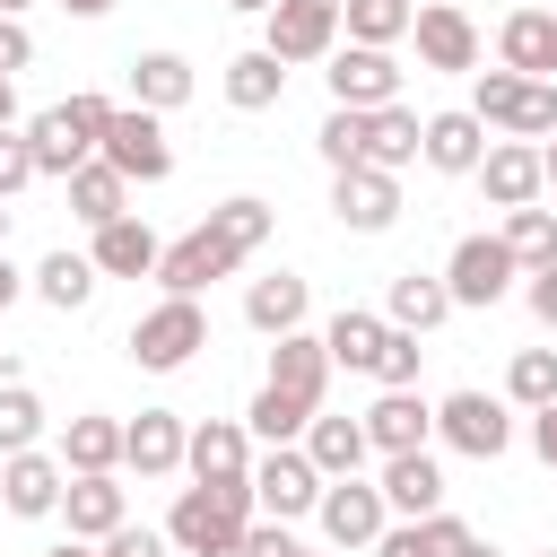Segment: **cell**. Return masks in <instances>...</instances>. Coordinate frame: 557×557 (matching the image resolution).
<instances>
[{
	"mask_svg": "<svg viewBox=\"0 0 557 557\" xmlns=\"http://www.w3.org/2000/svg\"><path fill=\"white\" fill-rule=\"evenodd\" d=\"M165 548H174V540H165V531H148V522H122L113 540H96V557H165Z\"/></svg>",
	"mask_w": 557,
	"mask_h": 557,
	"instance_id": "cell-45",
	"label": "cell"
},
{
	"mask_svg": "<svg viewBox=\"0 0 557 557\" xmlns=\"http://www.w3.org/2000/svg\"><path fill=\"white\" fill-rule=\"evenodd\" d=\"M505 400H513V409H548V400H557V348H513Z\"/></svg>",
	"mask_w": 557,
	"mask_h": 557,
	"instance_id": "cell-40",
	"label": "cell"
},
{
	"mask_svg": "<svg viewBox=\"0 0 557 557\" xmlns=\"http://www.w3.org/2000/svg\"><path fill=\"white\" fill-rule=\"evenodd\" d=\"M278 96H287V61H278L270 44H252V52L226 61V104H235V113H270Z\"/></svg>",
	"mask_w": 557,
	"mask_h": 557,
	"instance_id": "cell-30",
	"label": "cell"
},
{
	"mask_svg": "<svg viewBox=\"0 0 557 557\" xmlns=\"http://www.w3.org/2000/svg\"><path fill=\"white\" fill-rule=\"evenodd\" d=\"M122 200H131V183H122V174H113L104 157H87V165L70 174V209H78L87 226H113V218H131Z\"/></svg>",
	"mask_w": 557,
	"mask_h": 557,
	"instance_id": "cell-35",
	"label": "cell"
},
{
	"mask_svg": "<svg viewBox=\"0 0 557 557\" xmlns=\"http://www.w3.org/2000/svg\"><path fill=\"white\" fill-rule=\"evenodd\" d=\"M322 470H313V453L305 444H270L261 461H252V505L270 513V522H296V513H313L322 505Z\"/></svg>",
	"mask_w": 557,
	"mask_h": 557,
	"instance_id": "cell-8",
	"label": "cell"
},
{
	"mask_svg": "<svg viewBox=\"0 0 557 557\" xmlns=\"http://www.w3.org/2000/svg\"><path fill=\"white\" fill-rule=\"evenodd\" d=\"M418 357H426V348H418V331H392V348H383L374 383H383V392H418Z\"/></svg>",
	"mask_w": 557,
	"mask_h": 557,
	"instance_id": "cell-43",
	"label": "cell"
},
{
	"mask_svg": "<svg viewBox=\"0 0 557 557\" xmlns=\"http://www.w3.org/2000/svg\"><path fill=\"white\" fill-rule=\"evenodd\" d=\"M496 70L557 78V9H513V17L496 26Z\"/></svg>",
	"mask_w": 557,
	"mask_h": 557,
	"instance_id": "cell-18",
	"label": "cell"
},
{
	"mask_svg": "<svg viewBox=\"0 0 557 557\" xmlns=\"http://www.w3.org/2000/svg\"><path fill=\"white\" fill-rule=\"evenodd\" d=\"M339 26H348V44H374V52H392V44L418 26V9H409V0H339Z\"/></svg>",
	"mask_w": 557,
	"mask_h": 557,
	"instance_id": "cell-37",
	"label": "cell"
},
{
	"mask_svg": "<svg viewBox=\"0 0 557 557\" xmlns=\"http://www.w3.org/2000/svg\"><path fill=\"white\" fill-rule=\"evenodd\" d=\"M513 278H522V261L505 252V235H461V244H453V261H444L453 305H479V313H487V305H496Z\"/></svg>",
	"mask_w": 557,
	"mask_h": 557,
	"instance_id": "cell-11",
	"label": "cell"
},
{
	"mask_svg": "<svg viewBox=\"0 0 557 557\" xmlns=\"http://www.w3.org/2000/svg\"><path fill=\"white\" fill-rule=\"evenodd\" d=\"M409 35H418V61H426V70H479V26H470V9L426 0Z\"/></svg>",
	"mask_w": 557,
	"mask_h": 557,
	"instance_id": "cell-17",
	"label": "cell"
},
{
	"mask_svg": "<svg viewBox=\"0 0 557 557\" xmlns=\"http://www.w3.org/2000/svg\"><path fill=\"white\" fill-rule=\"evenodd\" d=\"M531 453L557 470V400H548V409H531Z\"/></svg>",
	"mask_w": 557,
	"mask_h": 557,
	"instance_id": "cell-48",
	"label": "cell"
},
{
	"mask_svg": "<svg viewBox=\"0 0 557 557\" xmlns=\"http://www.w3.org/2000/svg\"><path fill=\"white\" fill-rule=\"evenodd\" d=\"M0 383H9V348H0Z\"/></svg>",
	"mask_w": 557,
	"mask_h": 557,
	"instance_id": "cell-58",
	"label": "cell"
},
{
	"mask_svg": "<svg viewBox=\"0 0 557 557\" xmlns=\"http://www.w3.org/2000/svg\"><path fill=\"white\" fill-rule=\"evenodd\" d=\"M96 157H104L122 183H165V174H174V139H165V113H148V104H122Z\"/></svg>",
	"mask_w": 557,
	"mask_h": 557,
	"instance_id": "cell-7",
	"label": "cell"
},
{
	"mask_svg": "<svg viewBox=\"0 0 557 557\" xmlns=\"http://www.w3.org/2000/svg\"><path fill=\"white\" fill-rule=\"evenodd\" d=\"M313 418H322V409H305V400H287V392H270V383H261V392H252V409H244V426H252L261 444H296V435H305Z\"/></svg>",
	"mask_w": 557,
	"mask_h": 557,
	"instance_id": "cell-39",
	"label": "cell"
},
{
	"mask_svg": "<svg viewBox=\"0 0 557 557\" xmlns=\"http://www.w3.org/2000/svg\"><path fill=\"white\" fill-rule=\"evenodd\" d=\"M522 296H531V313H540V322H557V270H531V287H522Z\"/></svg>",
	"mask_w": 557,
	"mask_h": 557,
	"instance_id": "cell-49",
	"label": "cell"
},
{
	"mask_svg": "<svg viewBox=\"0 0 557 557\" xmlns=\"http://www.w3.org/2000/svg\"><path fill=\"white\" fill-rule=\"evenodd\" d=\"M131 96H139L148 113L191 104V61H183V52H139V61H131Z\"/></svg>",
	"mask_w": 557,
	"mask_h": 557,
	"instance_id": "cell-34",
	"label": "cell"
},
{
	"mask_svg": "<svg viewBox=\"0 0 557 557\" xmlns=\"http://www.w3.org/2000/svg\"><path fill=\"white\" fill-rule=\"evenodd\" d=\"M322 383H331V348H322L313 331H287V339L270 348V392H287V400L322 409Z\"/></svg>",
	"mask_w": 557,
	"mask_h": 557,
	"instance_id": "cell-23",
	"label": "cell"
},
{
	"mask_svg": "<svg viewBox=\"0 0 557 557\" xmlns=\"http://www.w3.org/2000/svg\"><path fill=\"white\" fill-rule=\"evenodd\" d=\"M331 218H339L348 235H383V226L400 218V174H383V165L331 174Z\"/></svg>",
	"mask_w": 557,
	"mask_h": 557,
	"instance_id": "cell-14",
	"label": "cell"
},
{
	"mask_svg": "<svg viewBox=\"0 0 557 557\" xmlns=\"http://www.w3.org/2000/svg\"><path fill=\"white\" fill-rule=\"evenodd\" d=\"M226 9H261V17H270V0H226Z\"/></svg>",
	"mask_w": 557,
	"mask_h": 557,
	"instance_id": "cell-56",
	"label": "cell"
},
{
	"mask_svg": "<svg viewBox=\"0 0 557 557\" xmlns=\"http://www.w3.org/2000/svg\"><path fill=\"white\" fill-rule=\"evenodd\" d=\"M61 9H70V17H104L113 0H61Z\"/></svg>",
	"mask_w": 557,
	"mask_h": 557,
	"instance_id": "cell-52",
	"label": "cell"
},
{
	"mask_svg": "<svg viewBox=\"0 0 557 557\" xmlns=\"http://www.w3.org/2000/svg\"><path fill=\"white\" fill-rule=\"evenodd\" d=\"M113 113H122V104H113V96H96V87H78V96H70V104H52V113H35V122H26L35 174H61V183H70V174H78V165L104 148Z\"/></svg>",
	"mask_w": 557,
	"mask_h": 557,
	"instance_id": "cell-2",
	"label": "cell"
},
{
	"mask_svg": "<svg viewBox=\"0 0 557 557\" xmlns=\"http://www.w3.org/2000/svg\"><path fill=\"white\" fill-rule=\"evenodd\" d=\"M426 435H435V409L418 400V392H383L374 409H366V444L392 461V453H426Z\"/></svg>",
	"mask_w": 557,
	"mask_h": 557,
	"instance_id": "cell-24",
	"label": "cell"
},
{
	"mask_svg": "<svg viewBox=\"0 0 557 557\" xmlns=\"http://www.w3.org/2000/svg\"><path fill=\"white\" fill-rule=\"evenodd\" d=\"M96 278H157V261H165V244L139 226V218H113V226H96Z\"/></svg>",
	"mask_w": 557,
	"mask_h": 557,
	"instance_id": "cell-25",
	"label": "cell"
},
{
	"mask_svg": "<svg viewBox=\"0 0 557 557\" xmlns=\"http://www.w3.org/2000/svg\"><path fill=\"white\" fill-rule=\"evenodd\" d=\"M35 296H44L52 313H78V305L96 296V261H87V252H70V244H61V252H44V270H35Z\"/></svg>",
	"mask_w": 557,
	"mask_h": 557,
	"instance_id": "cell-36",
	"label": "cell"
},
{
	"mask_svg": "<svg viewBox=\"0 0 557 557\" xmlns=\"http://www.w3.org/2000/svg\"><path fill=\"white\" fill-rule=\"evenodd\" d=\"M26 61H35V35H26L17 17H0V78H17Z\"/></svg>",
	"mask_w": 557,
	"mask_h": 557,
	"instance_id": "cell-47",
	"label": "cell"
},
{
	"mask_svg": "<svg viewBox=\"0 0 557 557\" xmlns=\"http://www.w3.org/2000/svg\"><path fill=\"white\" fill-rule=\"evenodd\" d=\"M444 313H453L444 270H400V278H392V305H383V322H392V331H418V339H426Z\"/></svg>",
	"mask_w": 557,
	"mask_h": 557,
	"instance_id": "cell-28",
	"label": "cell"
},
{
	"mask_svg": "<svg viewBox=\"0 0 557 557\" xmlns=\"http://www.w3.org/2000/svg\"><path fill=\"white\" fill-rule=\"evenodd\" d=\"M61 470H70V479H104V470H122V418H104V409L70 418V426H61Z\"/></svg>",
	"mask_w": 557,
	"mask_h": 557,
	"instance_id": "cell-26",
	"label": "cell"
},
{
	"mask_svg": "<svg viewBox=\"0 0 557 557\" xmlns=\"http://www.w3.org/2000/svg\"><path fill=\"white\" fill-rule=\"evenodd\" d=\"M313 148H322V165H331V174H348V165H366V113H348V104H331V113H322V131H313Z\"/></svg>",
	"mask_w": 557,
	"mask_h": 557,
	"instance_id": "cell-42",
	"label": "cell"
},
{
	"mask_svg": "<svg viewBox=\"0 0 557 557\" xmlns=\"http://www.w3.org/2000/svg\"><path fill=\"white\" fill-rule=\"evenodd\" d=\"M322 348H331V366H348V374H374V366H383V348H392V322H383V313H357V305H339V313H331V331H322Z\"/></svg>",
	"mask_w": 557,
	"mask_h": 557,
	"instance_id": "cell-29",
	"label": "cell"
},
{
	"mask_svg": "<svg viewBox=\"0 0 557 557\" xmlns=\"http://www.w3.org/2000/svg\"><path fill=\"white\" fill-rule=\"evenodd\" d=\"M183 470H191L200 487H218L226 505L261 513V505H252V426H244V418H200V426H191V453H183Z\"/></svg>",
	"mask_w": 557,
	"mask_h": 557,
	"instance_id": "cell-5",
	"label": "cell"
},
{
	"mask_svg": "<svg viewBox=\"0 0 557 557\" xmlns=\"http://www.w3.org/2000/svg\"><path fill=\"white\" fill-rule=\"evenodd\" d=\"M131 366H148V374H174V366H191L200 348H209V313H200V296H165V305H148L139 322H131Z\"/></svg>",
	"mask_w": 557,
	"mask_h": 557,
	"instance_id": "cell-4",
	"label": "cell"
},
{
	"mask_svg": "<svg viewBox=\"0 0 557 557\" xmlns=\"http://www.w3.org/2000/svg\"><path fill=\"white\" fill-rule=\"evenodd\" d=\"M17 9H35V0H0V17H17Z\"/></svg>",
	"mask_w": 557,
	"mask_h": 557,
	"instance_id": "cell-55",
	"label": "cell"
},
{
	"mask_svg": "<svg viewBox=\"0 0 557 557\" xmlns=\"http://www.w3.org/2000/svg\"><path fill=\"white\" fill-rule=\"evenodd\" d=\"M305 557H313V548H305Z\"/></svg>",
	"mask_w": 557,
	"mask_h": 557,
	"instance_id": "cell-60",
	"label": "cell"
},
{
	"mask_svg": "<svg viewBox=\"0 0 557 557\" xmlns=\"http://www.w3.org/2000/svg\"><path fill=\"white\" fill-rule=\"evenodd\" d=\"M287 70L296 61H331L339 52V0H270V35H261Z\"/></svg>",
	"mask_w": 557,
	"mask_h": 557,
	"instance_id": "cell-12",
	"label": "cell"
},
{
	"mask_svg": "<svg viewBox=\"0 0 557 557\" xmlns=\"http://www.w3.org/2000/svg\"><path fill=\"white\" fill-rule=\"evenodd\" d=\"M418 148H426V122H418L409 104H383V113H366V165L400 174V165H418Z\"/></svg>",
	"mask_w": 557,
	"mask_h": 557,
	"instance_id": "cell-33",
	"label": "cell"
},
{
	"mask_svg": "<svg viewBox=\"0 0 557 557\" xmlns=\"http://www.w3.org/2000/svg\"><path fill=\"white\" fill-rule=\"evenodd\" d=\"M461 557H505V548H487V540H470V548H461Z\"/></svg>",
	"mask_w": 557,
	"mask_h": 557,
	"instance_id": "cell-54",
	"label": "cell"
},
{
	"mask_svg": "<svg viewBox=\"0 0 557 557\" xmlns=\"http://www.w3.org/2000/svg\"><path fill=\"white\" fill-rule=\"evenodd\" d=\"M17 287H26V278H17V270H9V252H0V313L17 305Z\"/></svg>",
	"mask_w": 557,
	"mask_h": 557,
	"instance_id": "cell-50",
	"label": "cell"
},
{
	"mask_svg": "<svg viewBox=\"0 0 557 557\" xmlns=\"http://www.w3.org/2000/svg\"><path fill=\"white\" fill-rule=\"evenodd\" d=\"M0 244H9V200H0Z\"/></svg>",
	"mask_w": 557,
	"mask_h": 557,
	"instance_id": "cell-57",
	"label": "cell"
},
{
	"mask_svg": "<svg viewBox=\"0 0 557 557\" xmlns=\"http://www.w3.org/2000/svg\"><path fill=\"white\" fill-rule=\"evenodd\" d=\"M61 496H70V470H61V453H9L0 461V505L17 513V522H44V513H61Z\"/></svg>",
	"mask_w": 557,
	"mask_h": 557,
	"instance_id": "cell-15",
	"label": "cell"
},
{
	"mask_svg": "<svg viewBox=\"0 0 557 557\" xmlns=\"http://www.w3.org/2000/svg\"><path fill=\"white\" fill-rule=\"evenodd\" d=\"M26 183H35V148H26V131H0V200L26 191Z\"/></svg>",
	"mask_w": 557,
	"mask_h": 557,
	"instance_id": "cell-44",
	"label": "cell"
},
{
	"mask_svg": "<svg viewBox=\"0 0 557 557\" xmlns=\"http://www.w3.org/2000/svg\"><path fill=\"white\" fill-rule=\"evenodd\" d=\"M270 226H278V218H270V200H252V191L218 200V209H209L191 235H174V244H165L157 287H165V296H200L209 278H235V270H244V261L270 244Z\"/></svg>",
	"mask_w": 557,
	"mask_h": 557,
	"instance_id": "cell-1",
	"label": "cell"
},
{
	"mask_svg": "<svg viewBox=\"0 0 557 557\" xmlns=\"http://www.w3.org/2000/svg\"><path fill=\"white\" fill-rule=\"evenodd\" d=\"M44 557H96V540H52Z\"/></svg>",
	"mask_w": 557,
	"mask_h": 557,
	"instance_id": "cell-51",
	"label": "cell"
},
{
	"mask_svg": "<svg viewBox=\"0 0 557 557\" xmlns=\"http://www.w3.org/2000/svg\"><path fill=\"white\" fill-rule=\"evenodd\" d=\"M305 453H313V470H322V479H357V470L374 461L366 418H313V426H305Z\"/></svg>",
	"mask_w": 557,
	"mask_h": 557,
	"instance_id": "cell-31",
	"label": "cell"
},
{
	"mask_svg": "<svg viewBox=\"0 0 557 557\" xmlns=\"http://www.w3.org/2000/svg\"><path fill=\"white\" fill-rule=\"evenodd\" d=\"M487 148H496V139H487V122H479L470 104H461V113H426V148H418V157H426L435 174H479Z\"/></svg>",
	"mask_w": 557,
	"mask_h": 557,
	"instance_id": "cell-19",
	"label": "cell"
},
{
	"mask_svg": "<svg viewBox=\"0 0 557 557\" xmlns=\"http://www.w3.org/2000/svg\"><path fill=\"white\" fill-rule=\"evenodd\" d=\"M540 165H548V183H557V139H540Z\"/></svg>",
	"mask_w": 557,
	"mask_h": 557,
	"instance_id": "cell-53",
	"label": "cell"
},
{
	"mask_svg": "<svg viewBox=\"0 0 557 557\" xmlns=\"http://www.w3.org/2000/svg\"><path fill=\"white\" fill-rule=\"evenodd\" d=\"M479 531L461 522V513H426V522H392L383 540H374V557H461Z\"/></svg>",
	"mask_w": 557,
	"mask_h": 557,
	"instance_id": "cell-32",
	"label": "cell"
},
{
	"mask_svg": "<svg viewBox=\"0 0 557 557\" xmlns=\"http://www.w3.org/2000/svg\"><path fill=\"white\" fill-rule=\"evenodd\" d=\"M322 78H331V104H348V113H383V104H400V61L374 52V44H339Z\"/></svg>",
	"mask_w": 557,
	"mask_h": 557,
	"instance_id": "cell-10",
	"label": "cell"
},
{
	"mask_svg": "<svg viewBox=\"0 0 557 557\" xmlns=\"http://www.w3.org/2000/svg\"><path fill=\"white\" fill-rule=\"evenodd\" d=\"M470 113L487 131H513V139H557V78H522V70H470Z\"/></svg>",
	"mask_w": 557,
	"mask_h": 557,
	"instance_id": "cell-3",
	"label": "cell"
},
{
	"mask_svg": "<svg viewBox=\"0 0 557 557\" xmlns=\"http://www.w3.org/2000/svg\"><path fill=\"white\" fill-rule=\"evenodd\" d=\"M183 453H191V426H183L174 409H139V418H122V470H139V479H174Z\"/></svg>",
	"mask_w": 557,
	"mask_h": 557,
	"instance_id": "cell-16",
	"label": "cell"
},
{
	"mask_svg": "<svg viewBox=\"0 0 557 557\" xmlns=\"http://www.w3.org/2000/svg\"><path fill=\"white\" fill-rule=\"evenodd\" d=\"M374 487H383V505H392L400 522H426V513H444V470H435V453H392Z\"/></svg>",
	"mask_w": 557,
	"mask_h": 557,
	"instance_id": "cell-20",
	"label": "cell"
},
{
	"mask_svg": "<svg viewBox=\"0 0 557 557\" xmlns=\"http://www.w3.org/2000/svg\"><path fill=\"white\" fill-rule=\"evenodd\" d=\"M305 305H313V287H305L296 270H270V278H252V287H244V322H252L261 339L305 331Z\"/></svg>",
	"mask_w": 557,
	"mask_h": 557,
	"instance_id": "cell-22",
	"label": "cell"
},
{
	"mask_svg": "<svg viewBox=\"0 0 557 557\" xmlns=\"http://www.w3.org/2000/svg\"><path fill=\"white\" fill-rule=\"evenodd\" d=\"M313 513H322V540H331V548H374V540L392 531V505H383V487H366V479H331Z\"/></svg>",
	"mask_w": 557,
	"mask_h": 557,
	"instance_id": "cell-13",
	"label": "cell"
},
{
	"mask_svg": "<svg viewBox=\"0 0 557 557\" xmlns=\"http://www.w3.org/2000/svg\"><path fill=\"white\" fill-rule=\"evenodd\" d=\"M435 435L453 453H470V461H496L513 444V409L496 392H453V400H435Z\"/></svg>",
	"mask_w": 557,
	"mask_h": 557,
	"instance_id": "cell-9",
	"label": "cell"
},
{
	"mask_svg": "<svg viewBox=\"0 0 557 557\" xmlns=\"http://www.w3.org/2000/svg\"><path fill=\"white\" fill-rule=\"evenodd\" d=\"M244 531H252V513L226 505L218 487H183L174 513H165V540H174L183 557H244Z\"/></svg>",
	"mask_w": 557,
	"mask_h": 557,
	"instance_id": "cell-6",
	"label": "cell"
},
{
	"mask_svg": "<svg viewBox=\"0 0 557 557\" xmlns=\"http://www.w3.org/2000/svg\"><path fill=\"white\" fill-rule=\"evenodd\" d=\"M505 252L522 270H557V209H505Z\"/></svg>",
	"mask_w": 557,
	"mask_h": 557,
	"instance_id": "cell-38",
	"label": "cell"
},
{
	"mask_svg": "<svg viewBox=\"0 0 557 557\" xmlns=\"http://www.w3.org/2000/svg\"><path fill=\"white\" fill-rule=\"evenodd\" d=\"M540 557H557V548H540Z\"/></svg>",
	"mask_w": 557,
	"mask_h": 557,
	"instance_id": "cell-59",
	"label": "cell"
},
{
	"mask_svg": "<svg viewBox=\"0 0 557 557\" xmlns=\"http://www.w3.org/2000/svg\"><path fill=\"white\" fill-rule=\"evenodd\" d=\"M61 522H70V540H113L122 522H131V505H122V479L104 470V479H70V496H61Z\"/></svg>",
	"mask_w": 557,
	"mask_h": 557,
	"instance_id": "cell-27",
	"label": "cell"
},
{
	"mask_svg": "<svg viewBox=\"0 0 557 557\" xmlns=\"http://www.w3.org/2000/svg\"><path fill=\"white\" fill-rule=\"evenodd\" d=\"M244 557H305V540H296L287 522H252V531H244Z\"/></svg>",
	"mask_w": 557,
	"mask_h": 557,
	"instance_id": "cell-46",
	"label": "cell"
},
{
	"mask_svg": "<svg viewBox=\"0 0 557 557\" xmlns=\"http://www.w3.org/2000/svg\"><path fill=\"white\" fill-rule=\"evenodd\" d=\"M479 183H487V200H496V209H531V200H540V183H548V165H540V148H531V139H496V148H487V165H479Z\"/></svg>",
	"mask_w": 557,
	"mask_h": 557,
	"instance_id": "cell-21",
	"label": "cell"
},
{
	"mask_svg": "<svg viewBox=\"0 0 557 557\" xmlns=\"http://www.w3.org/2000/svg\"><path fill=\"white\" fill-rule=\"evenodd\" d=\"M44 444V400L26 383H0V461L9 453H35Z\"/></svg>",
	"mask_w": 557,
	"mask_h": 557,
	"instance_id": "cell-41",
	"label": "cell"
}]
</instances>
